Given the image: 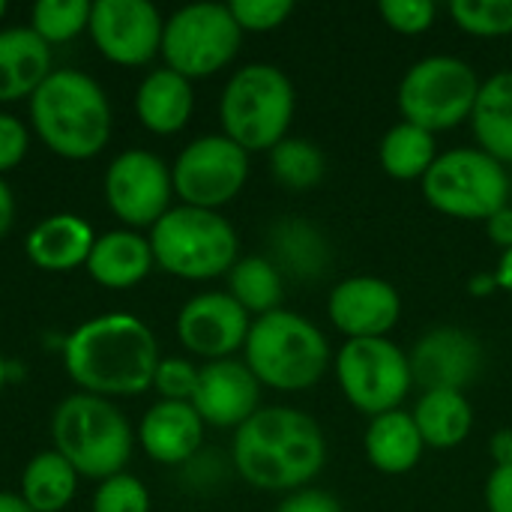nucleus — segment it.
<instances>
[{"instance_id": "4be33fe9", "label": "nucleus", "mask_w": 512, "mask_h": 512, "mask_svg": "<svg viewBox=\"0 0 512 512\" xmlns=\"http://www.w3.org/2000/svg\"><path fill=\"white\" fill-rule=\"evenodd\" d=\"M51 72V48L30 27L0 30V102L30 99Z\"/></svg>"}, {"instance_id": "5701e85b", "label": "nucleus", "mask_w": 512, "mask_h": 512, "mask_svg": "<svg viewBox=\"0 0 512 512\" xmlns=\"http://www.w3.org/2000/svg\"><path fill=\"white\" fill-rule=\"evenodd\" d=\"M195 108V93H192V81L177 75L174 69L162 66L156 72H150L135 93V111L138 120L156 132V135H174L180 132Z\"/></svg>"}, {"instance_id": "49530a36", "label": "nucleus", "mask_w": 512, "mask_h": 512, "mask_svg": "<svg viewBox=\"0 0 512 512\" xmlns=\"http://www.w3.org/2000/svg\"><path fill=\"white\" fill-rule=\"evenodd\" d=\"M0 512H33V510L24 504V498H21V495H15V492H0Z\"/></svg>"}, {"instance_id": "20e7f679", "label": "nucleus", "mask_w": 512, "mask_h": 512, "mask_svg": "<svg viewBox=\"0 0 512 512\" xmlns=\"http://www.w3.org/2000/svg\"><path fill=\"white\" fill-rule=\"evenodd\" d=\"M243 354V363L258 378V384L282 393L312 390L333 366L327 336L309 318L288 309L255 318Z\"/></svg>"}, {"instance_id": "423d86ee", "label": "nucleus", "mask_w": 512, "mask_h": 512, "mask_svg": "<svg viewBox=\"0 0 512 512\" xmlns=\"http://www.w3.org/2000/svg\"><path fill=\"white\" fill-rule=\"evenodd\" d=\"M54 450L75 468L78 477L108 480L123 474L132 456L129 420L102 396L72 393L51 417Z\"/></svg>"}, {"instance_id": "4c0bfd02", "label": "nucleus", "mask_w": 512, "mask_h": 512, "mask_svg": "<svg viewBox=\"0 0 512 512\" xmlns=\"http://www.w3.org/2000/svg\"><path fill=\"white\" fill-rule=\"evenodd\" d=\"M27 147H30L27 126L18 117L0 111V177L21 165V159L27 156Z\"/></svg>"}, {"instance_id": "79ce46f5", "label": "nucleus", "mask_w": 512, "mask_h": 512, "mask_svg": "<svg viewBox=\"0 0 512 512\" xmlns=\"http://www.w3.org/2000/svg\"><path fill=\"white\" fill-rule=\"evenodd\" d=\"M489 453L498 465H512V429H498L489 441Z\"/></svg>"}, {"instance_id": "473e14b6", "label": "nucleus", "mask_w": 512, "mask_h": 512, "mask_svg": "<svg viewBox=\"0 0 512 512\" xmlns=\"http://www.w3.org/2000/svg\"><path fill=\"white\" fill-rule=\"evenodd\" d=\"M450 15L459 30L480 39L512 33V0H453Z\"/></svg>"}, {"instance_id": "9b49d317", "label": "nucleus", "mask_w": 512, "mask_h": 512, "mask_svg": "<svg viewBox=\"0 0 512 512\" xmlns=\"http://www.w3.org/2000/svg\"><path fill=\"white\" fill-rule=\"evenodd\" d=\"M243 42V30L234 21L228 3H189L180 6L162 30L165 66L195 81L225 69Z\"/></svg>"}, {"instance_id": "393cba45", "label": "nucleus", "mask_w": 512, "mask_h": 512, "mask_svg": "<svg viewBox=\"0 0 512 512\" xmlns=\"http://www.w3.org/2000/svg\"><path fill=\"white\" fill-rule=\"evenodd\" d=\"M471 129L483 153L512 165V69H501L480 84Z\"/></svg>"}, {"instance_id": "2eb2a0df", "label": "nucleus", "mask_w": 512, "mask_h": 512, "mask_svg": "<svg viewBox=\"0 0 512 512\" xmlns=\"http://www.w3.org/2000/svg\"><path fill=\"white\" fill-rule=\"evenodd\" d=\"M249 312L228 291H204L192 297L177 315V339L195 357L228 360L234 351L246 345L249 336Z\"/></svg>"}, {"instance_id": "c756f323", "label": "nucleus", "mask_w": 512, "mask_h": 512, "mask_svg": "<svg viewBox=\"0 0 512 512\" xmlns=\"http://www.w3.org/2000/svg\"><path fill=\"white\" fill-rule=\"evenodd\" d=\"M228 294L249 312V315H267L282 309L285 282L279 267L264 255L237 258V264L228 273Z\"/></svg>"}, {"instance_id": "4468645a", "label": "nucleus", "mask_w": 512, "mask_h": 512, "mask_svg": "<svg viewBox=\"0 0 512 512\" xmlns=\"http://www.w3.org/2000/svg\"><path fill=\"white\" fill-rule=\"evenodd\" d=\"M87 30L102 57L141 66L162 51L165 21L150 0H96Z\"/></svg>"}, {"instance_id": "9d476101", "label": "nucleus", "mask_w": 512, "mask_h": 512, "mask_svg": "<svg viewBox=\"0 0 512 512\" xmlns=\"http://www.w3.org/2000/svg\"><path fill=\"white\" fill-rule=\"evenodd\" d=\"M333 372L345 399L366 417L399 411L414 387L408 354L384 339H345L333 357Z\"/></svg>"}, {"instance_id": "f03ea898", "label": "nucleus", "mask_w": 512, "mask_h": 512, "mask_svg": "<svg viewBox=\"0 0 512 512\" xmlns=\"http://www.w3.org/2000/svg\"><path fill=\"white\" fill-rule=\"evenodd\" d=\"M237 474L264 492H300L327 462V438L321 426L285 405L258 408L231 444Z\"/></svg>"}, {"instance_id": "e433bc0d", "label": "nucleus", "mask_w": 512, "mask_h": 512, "mask_svg": "<svg viewBox=\"0 0 512 512\" xmlns=\"http://www.w3.org/2000/svg\"><path fill=\"white\" fill-rule=\"evenodd\" d=\"M198 387V366L183 357H162L153 375V390L165 402H192Z\"/></svg>"}, {"instance_id": "6ab92c4d", "label": "nucleus", "mask_w": 512, "mask_h": 512, "mask_svg": "<svg viewBox=\"0 0 512 512\" xmlns=\"http://www.w3.org/2000/svg\"><path fill=\"white\" fill-rule=\"evenodd\" d=\"M141 447L159 465L189 462L204 441V420L192 402H165L159 399L141 420Z\"/></svg>"}, {"instance_id": "0eeeda50", "label": "nucleus", "mask_w": 512, "mask_h": 512, "mask_svg": "<svg viewBox=\"0 0 512 512\" xmlns=\"http://www.w3.org/2000/svg\"><path fill=\"white\" fill-rule=\"evenodd\" d=\"M147 240L156 267L189 282H204L231 273L240 252L237 231L219 210H201L186 204L171 207L150 228Z\"/></svg>"}, {"instance_id": "09e8293b", "label": "nucleus", "mask_w": 512, "mask_h": 512, "mask_svg": "<svg viewBox=\"0 0 512 512\" xmlns=\"http://www.w3.org/2000/svg\"><path fill=\"white\" fill-rule=\"evenodd\" d=\"M3 15H6V3L0 0V18H3Z\"/></svg>"}, {"instance_id": "c9c22d12", "label": "nucleus", "mask_w": 512, "mask_h": 512, "mask_svg": "<svg viewBox=\"0 0 512 512\" xmlns=\"http://www.w3.org/2000/svg\"><path fill=\"white\" fill-rule=\"evenodd\" d=\"M378 12L384 24L402 36H420L432 30L438 18V6L432 0H381Z\"/></svg>"}, {"instance_id": "2f4dec72", "label": "nucleus", "mask_w": 512, "mask_h": 512, "mask_svg": "<svg viewBox=\"0 0 512 512\" xmlns=\"http://www.w3.org/2000/svg\"><path fill=\"white\" fill-rule=\"evenodd\" d=\"M90 12L93 3L87 0H39L30 9V30L48 45L69 42L90 27Z\"/></svg>"}, {"instance_id": "bb28decb", "label": "nucleus", "mask_w": 512, "mask_h": 512, "mask_svg": "<svg viewBox=\"0 0 512 512\" xmlns=\"http://www.w3.org/2000/svg\"><path fill=\"white\" fill-rule=\"evenodd\" d=\"M420 438L426 447L453 450L459 447L474 429V408L465 393L456 390H429L420 396L417 408L411 411Z\"/></svg>"}, {"instance_id": "a878e982", "label": "nucleus", "mask_w": 512, "mask_h": 512, "mask_svg": "<svg viewBox=\"0 0 512 512\" xmlns=\"http://www.w3.org/2000/svg\"><path fill=\"white\" fill-rule=\"evenodd\" d=\"M270 261L294 279H318L330 267L327 237L306 219H285L270 231Z\"/></svg>"}, {"instance_id": "f704fd0d", "label": "nucleus", "mask_w": 512, "mask_h": 512, "mask_svg": "<svg viewBox=\"0 0 512 512\" xmlns=\"http://www.w3.org/2000/svg\"><path fill=\"white\" fill-rule=\"evenodd\" d=\"M228 9H231V15L243 33L246 30L249 33H270L291 18L294 3L291 0H231Z\"/></svg>"}, {"instance_id": "de8ad7c7", "label": "nucleus", "mask_w": 512, "mask_h": 512, "mask_svg": "<svg viewBox=\"0 0 512 512\" xmlns=\"http://www.w3.org/2000/svg\"><path fill=\"white\" fill-rule=\"evenodd\" d=\"M3 384H6V360L0 357V390H3Z\"/></svg>"}, {"instance_id": "f257e3e1", "label": "nucleus", "mask_w": 512, "mask_h": 512, "mask_svg": "<svg viewBox=\"0 0 512 512\" xmlns=\"http://www.w3.org/2000/svg\"><path fill=\"white\" fill-rule=\"evenodd\" d=\"M153 330L126 312H108L75 327L63 342L69 378L90 396H138L153 387L159 366Z\"/></svg>"}, {"instance_id": "c85d7f7f", "label": "nucleus", "mask_w": 512, "mask_h": 512, "mask_svg": "<svg viewBox=\"0 0 512 512\" xmlns=\"http://www.w3.org/2000/svg\"><path fill=\"white\" fill-rule=\"evenodd\" d=\"M438 156L441 153H438L435 135L414 123H405V120L390 126L378 147V162H381L384 174L393 180H402V183L423 180Z\"/></svg>"}, {"instance_id": "6e6552de", "label": "nucleus", "mask_w": 512, "mask_h": 512, "mask_svg": "<svg viewBox=\"0 0 512 512\" xmlns=\"http://www.w3.org/2000/svg\"><path fill=\"white\" fill-rule=\"evenodd\" d=\"M480 78L471 63L450 54H432L408 66L399 81V111L405 123H414L432 135L447 132L471 120L480 96Z\"/></svg>"}, {"instance_id": "cd10ccee", "label": "nucleus", "mask_w": 512, "mask_h": 512, "mask_svg": "<svg viewBox=\"0 0 512 512\" xmlns=\"http://www.w3.org/2000/svg\"><path fill=\"white\" fill-rule=\"evenodd\" d=\"M78 492L75 468L57 453H36L21 474V498L33 512H60Z\"/></svg>"}, {"instance_id": "37998d69", "label": "nucleus", "mask_w": 512, "mask_h": 512, "mask_svg": "<svg viewBox=\"0 0 512 512\" xmlns=\"http://www.w3.org/2000/svg\"><path fill=\"white\" fill-rule=\"evenodd\" d=\"M12 219H15V198L9 183L0 177V237L12 228Z\"/></svg>"}, {"instance_id": "a19ab883", "label": "nucleus", "mask_w": 512, "mask_h": 512, "mask_svg": "<svg viewBox=\"0 0 512 512\" xmlns=\"http://www.w3.org/2000/svg\"><path fill=\"white\" fill-rule=\"evenodd\" d=\"M486 231H489V240L501 246V252L512 249V204L501 207L495 216L486 219Z\"/></svg>"}, {"instance_id": "b1692460", "label": "nucleus", "mask_w": 512, "mask_h": 512, "mask_svg": "<svg viewBox=\"0 0 512 512\" xmlns=\"http://www.w3.org/2000/svg\"><path fill=\"white\" fill-rule=\"evenodd\" d=\"M363 450L375 471L399 477L420 465L426 444L420 438V429H417L411 411L399 408V411L372 417L366 438H363Z\"/></svg>"}, {"instance_id": "1a4fd4ad", "label": "nucleus", "mask_w": 512, "mask_h": 512, "mask_svg": "<svg viewBox=\"0 0 512 512\" xmlns=\"http://www.w3.org/2000/svg\"><path fill=\"white\" fill-rule=\"evenodd\" d=\"M420 183L426 201L450 219L486 222L510 204L507 168L480 147L441 153Z\"/></svg>"}, {"instance_id": "c03bdc74", "label": "nucleus", "mask_w": 512, "mask_h": 512, "mask_svg": "<svg viewBox=\"0 0 512 512\" xmlns=\"http://www.w3.org/2000/svg\"><path fill=\"white\" fill-rule=\"evenodd\" d=\"M495 282L501 291H510L512 294V249H504L501 258H498V270H495Z\"/></svg>"}, {"instance_id": "58836bf2", "label": "nucleus", "mask_w": 512, "mask_h": 512, "mask_svg": "<svg viewBox=\"0 0 512 512\" xmlns=\"http://www.w3.org/2000/svg\"><path fill=\"white\" fill-rule=\"evenodd\" d=\"M276 512H345L339 498L324 492V489H300V492H291Z\"/></svg>"}, {"instance_id": "412c9836", "label": "nucleus", "mask_w": 512, "mask_h": 512, "mask_svg": "<svg viewBox=\"0 0 512 512\" xmlns=\"http://www.w3.org/2000/svg\"><path fill=\"white\" fill-rule=\"evenodd\" d=\"M153 264L156 261H153L150 240L132 228H123V231L117 228V231H105L102 237H96L84 267L93 276V282H99L102 288L123 291L147 279Z\"/></svg>"}, {"instance_id": "39448f33", "label": "nucleus", "mask_w": 512, "mask_h": 512, "mask_svg": "<svg viewBox=\"0 0 512 512\" xmlns=\"http://www.w3.org/2000/svg\"><path fill=\"white\" fill-rule=\"evenodd\" d=\"M297 93L291 78L273 63H246L240 66L219 99L222 135L240 144L246 153L273 150L288 138L294 120Z\"/></svg>"}, {"instance_id": "72a5a7b5", "label": "nucleus", "mask_w": 512, "mask_h": 512, "mask_svg": "<svg viewBox=\"0 0 512 512\" xmlns=\"http://www.w3.org/2000/svg\"><path fill=\"white\" fill-rule=\"evenodd\" d=\"M93 512H150V492L132 474H114L99 483L93 495Z\"/></svg>"}, {"instance_id": "f3484780", "label": "nucleus", "mask_w": 512, "mask_h": 512, "mask_svg": "<svg viewBox=\"0 0 512 512\" xmlns=\"http://www.w3.org/2000/svg\"><path fill=\"white\" fill-rule=\"evenodd\" d=\"M327 315L348 339H384L402 318V297L381 276H351L330 291Z\"/></svg>"}, {"instance_id": "ea45409f", "label": "nucleus", "mask_w": 512, "mask_h": 512, "mask_svg": "<svg viewBox=\"0 0 512 512\" xmlns=\"http://www.w3.org/2000/svg\"><path fill=\"white\" fill-rule=\"evenodd\" d=\"M486 510L512 512V465H498L486 480Z\"/></svg>"}, {"instance_id": "7ed1b4c3", "label": "nucleus", "mask_w": 512, "mask_h": 512, "mask_svg": "<svg viewBox=\"0 0 512 512\" xmlns=\"http://www.w3.org/2000/svg\"><path fill=\"white\" fill-rule=\"evenodd\" d=\"M30 123L51 153L93 159L111 138V102L87 72L54 69L30 96Z\"/></svg>"}, {"instance_id": "7c9ffc66", "label": "nucleus", "mask_w": 512, "mask_h": 512, "mask_svg": "<svg viewBox=\"0 0 512 512\" xmlns=\"http://www.w3.org/2000/svg\"><path fill=\"white\" fill-rule=\"evenodd\" d=\"M327 159L309 138H285L270 150V174L288 192H309L324 180Z\"/></svg>"}, {"instance_id": "aec40b11", "label": "nucleus", "mask_w": 512, "mask_h": 512, "mask_svg": "<svg viewBox=\"0 0 512 512\" xmlns=\"http://www.w3.org/2000/svg\"><path fill=\"white\" fill-rule=\"evenodd\" d=\"M93 243H96V234L87 219L75 213H54L30 228L24 249H27V258L39 270L66 273V270L87 264Z\"/></svg>"}, {"instance_id": "f8f14e48", "label": "nucleus", "mask_w": 512, "mask_h": 512, "mask_svg": "<svg viewBox=\"0 0 512 512\" xmlns=\"http://www.w3.org/2000/svg\"><path fill=\"white\" fill-rule=\"evenodd\" d=\"M246 180L249 153L222 132L195 138L171 165L174 195L186 207L219 210L243 192Z\"/></svg>"}, {"instance_id": "a211bd4d", "label": "nucleus", "mask_w": 512, "mask_h": 512, "mask_svg": "<svg viewBox=\"0 0 512 512\" xmlns=\"http://www.w3.org/2000/svg\"><path fill=\"white\" fill-rule=\"evenodd\" d=\"M192 408L204 426L240 429L261 408V384L243 360H213L198 369Z\"/></svg>"}, {"instance_id": "ddd939ff", "label": "nucleus", "mask_w": 512, "mask_h": 512, "mask_svg": "<svg viewBox=\"0 0 512 512\" xmlns=\"http://www.w3.org/2000/svg\"><path fill=\"white\" fill-rule=\"evenodd\" d=\"M105 201L111 213L135 228H153L171 210V168L150 150H126L105 171Z\"/></svg>"}, {"instance_id": "a18cd8bd", "label": "nucleus", "mask_w": 512, "mask_h": 512, "mask_svg": "<svg viewBox=\"0 0 512 512\" xmlns=\"http://www.w3.org/2000/svg\"><path fill=\"white\" fill-rule=\"evenodd\" d=\"M471 294L474 297H489L492 291H498V282H495V273H477L474 279H471Z\"/></svg>"}, {"instance_id": "dca6fc26", "label": "nucleus", "mask_w": 512, "mask_h": 512, "mask_svg": "<svg viewBox=\"0 0 512 512\" xmlns=\"http://www.w3.org/2000/svg\"><path fill=\"white\" fill-rule=\"evenodd\" d=\"M414 384L429 390L465 393L483 372V348L462 327H435L420 336L408 354Z\"/></svg>"}]
</instances>
